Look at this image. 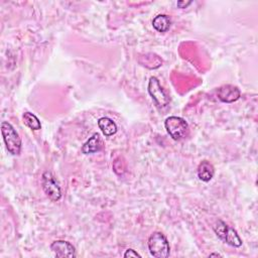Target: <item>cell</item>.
Segmentation results:
<instances>
[{
    "mask_svg": "<svg viewBox=\"0 0 258 258\" xmlns=\"http://www.w3.org/2000/svg\"><path fill=\"white\" fill-rule=\"evenodd\" d=\"M50 249L56 257L59 258H75L76 250L75 247L68 241L56 240L50 244Z\"/></svg>",
    "mask_w": 258,
    "mask_h": 258,
    "instance_id": "7",
    "label": "cell"
},
{
    "mask_svg": "<svg viewBox=\"0 0 258 258\" xmlns=\"http://www.w3.org/2000/svg\"><path fill=\"white\" fill-rule=\"evenodd\" d=\"M214 256H216V257H222V255L219 254V253H212V254L209 255V257H214Z\"/></svg>",
    "mask_w": 258,
    "mask_h": 258,
    "instance_id": "16",
    "label": "cell"
},
{
    "mask_svg": "<svg viewBox=\"0 0 258 258\" xmlns=\"http://www.w3.org/2000/svg\"><path fill=\"white\" fill-rule=\"evenodd\" d=\"M213 229L216 235L230 246L240 247L242 245V240L237 234L236 230L229 227L225 222L218 220L216 224L213 226Z\"/></svg>",
    "mask_w": 258,
    "mask_h": 258,
    "instance_id": "3",
    "label": "cell"
},
{
    "mask_svg": "<svg viewBox=\"0 0 258 258\" xmlns=\"http://www.w3.org/2000/svg\"><path fill=\"white\" fill-rule=\"evenodd\" d=\"M150 254L156 258H167L170 253V247L166 237L161 232H153L147 241Z\"/></svg>",
    "mask_w": 258,
    "mask_h": 258,
    "instance_id": "2",
    "label": "cell"
},
{
    "mask_svg": "<svg viewBox=\"0 0 258 258\" xmlns=\"http://www.w3.org/2000/svg\"><path fill=\"white\" fill-rule=\"evenodd\" d=\"M124 257H141V255L133 249H127L124 253Z\"/></svg>",
    "mask_w": 258,
    "mask_h": 258,
    "instance_id": "14",
    "label": "cell"
},
{
    "mask_svg": "<svg viewBox=\"0 0 258 258\" xmlns=\"http://www.w3.org/2000/svg\"><path fill=\"white\" fill-rule=\"evenodd\" d=\"M41 185L47 198L52 202H57L61 198V189L50 171H44L41 176Z\"/></svg>",
    "mask_w": 258,
    "mask_h": 258,
    "instance_id": "6",
    "label": "cell"
},
{
    "mask_svg": "<svg viewBox=\"0 0 258 258\" xmlns=\"http://www.w3.org/2000/svg\"><path fill=\"white\" fill-rule=\"evenodd\" d=\"M164 127L173 140H180L187 134L188 125L184 119L177 116L167 117L164 121Z\"/></svg>",
    "mask_w": 258,
    "mask_h": 258,
    "instance_id": "4",
    "label": "cell"
},
{
    "mask_svg": "<svg viewBox=\"0 0 258 258\" xmlns=\"http://www.w3.org/2000/svg\"><path fill=\"white\" fill-rule=\"evenodd\" d=\"M102 139L98 133H94L82 146V151L85 154L95 153L101 150L102 148Z\"/></svg>",
    "mask_w": 258,
    "mask_h": 258,
    "instance_id": "9",
    "label": "cell"
},
{
    "mask_svg": "<svg viewBox=\"0 0 258 258\" xmlns=\"http://www.w3.org/2000/svg\"><path fill=\"white\" fill-rule=\"evenodd\" d=\"M197 173H198V177L205 182L210 181L215 174V167L214 165L208 161V160H203L197 169Z\"/></svg>",
    "mask_w": 258,
    "mask_h": 258,
    "instance_id": "10",
    "label": "cell"
},
{
    "mask_svg": "<svg viewBox=\"0 0 258 258\" xmlns=\"http://www.w3.org/2000/svg\"><path fill=\"white\" fill-rule=\"evenodd\" d=\"M22 119H23V123L31 130H39L41 128L39 119L30 112H24L22 115Z\"/></svg>",
    "mask_w": 258,
    "mask_h": 258,
    "instance_id": "13",
    "label": "cell"
},
{
    "mask_svg": "<svg viewBox=\"0 0 258 258\" xmlns=\"http://www.w3.org/2000/svg\"><path fill=\"white\" fill-rule=\"evenodd\" d=\"M170 24V18L166 14H158L152 20V26L158 32H166L169 29Z\"/></svg>",
    "mask_w": 258,
    "mask_h": 258,
    "instance_id": "12",
    "label": "cell"
},
{
    "mask_svg": "<svg viewBox=\"0 0 258 258\" xmlns=\"http://www.w3.org/2000/svg\"><path fill=\"white\" fill-rule=\"evenodd\" d=\"M240 90L233 85H223L217 91L218 99L224 103H233L240 98Z\"/></svg>",
    "mask_w": 258,
    "mask_h": 258,
    "instance_id": "8",
    "label": "cell"
},
{
    "mask_svg": "<svg viewBox=\"0 0 258 258\" xmlns=\"http://www.w3.org/2000/svg\"><path fill=\"white\" fill-rule=\"evenodd\" d=\"M192 2L191 1H177L176 5L178 8H186L188 5H190Z\"/></svg>",
    "mask_w": 258,
    "mask_h": 258,
    "instance_id": "15",
    "label": "cell"
},
{
    "mask_svg": "<svg viewBox=\"0 0 258 258\" xmlns=\"http://www.w3.org/2000/svg\"><path fill=\"white\" fill-rule=\"evenodd\" d=\"M1 133L6 149L12 155H18L21 150V138L14 127L7 121L1 123Z\"/></svg>",
    "mask_w": 258,
    "mask_h": 258,
    "instance_id": "1",
    "label": "cell"
},
{
    "mask_svg": "<svg viewBox=\"0 0 258 258\" xmlns=\"http://www.w3.org/2000/svg\"><path fill=\"white\" fill-rule=\"evenodd\" d=\"M98 126L105 136H112L117 132L116 123L108 117L100 118L98 120Z\"/></svg>",
    "mask_w": 258,
    "mask_h": 258,
    "instance_id": "11",
    "label": "cell"
},
{
    "mask_svg": "<svg viewBox=\"0 0 258 258\" xmlns=\"http://www.w3.org/2000/svg\"><path fill=\"white\" fill-rule=\"evenodd\" d=\"M148 93L158 108H164L169 103V98L162 89L156 77H150L147 87Z\"/></svg>",
    "mask_w": 258,
    "mask_h": 258,
    "instance_id": "5",
    "label": "cell"
}]
</instances>
